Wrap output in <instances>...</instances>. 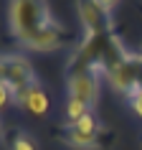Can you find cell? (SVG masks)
Wrapping results in <instances>:
<instances>
[{
  "label": "cell",
  "instance_id": "6da1fadb",
  "mask_svg": "<svg viewBox=\"0 0 142 150\" xmlns=\"http://www.w3.org/2000/svg\"><path fill=\"white\" fill-rule=\"evenodd\" d=\"M56 18L51 16L46 0H10L8 5V25L13 38L23 46L41 33L46 25H51Z\"/></svg>",
  "mask_w": 142,
  "mask_h": 150
},
{
  "label": "cell",
  "instance_id": "7a4b0ae2",
  "mask_svg": "<svg viewBox=\"0 0 142 150\" xmlns=\"http://www.w3.org/2000/svg\"><path fill=\"white\" fill-rule=\"evenodd\" d=\"M104 79L112 84V89L117 94L127 97V99L137 94L142 89V54L124 51L119 56V61L104 69Z\"/></svg>",
  "mask_w": 142,
  "mask_h": 150
},
{
  "label": "cell",
  "instance_id": "3957f363",
  "mask_svg": "<svg viewBox=\"0 0 142 150\" xmlns=\"http://www.w3.org/2000/svg\"><path fill=\"white\" fill-rule=\"evenodd\" d=\"M102 76H104L102 66H94V64H74L71 71H69V79H66L69 97L86 102L89 107L96 104L99 92H102Z\"/></svg>",
  "mask_w": 142,
  "mask_h": 150
},
{
  "label": "cell",
  "instance_id": "277c9868",
  "mask_svg": "<svg viewBox=\"0 0 142 150\" xmlns=\"http://www.w3.org/2000/svg\"><path fill=\"white\" fill-rule=\"evenodd\" d=\"M76 13H79V21L84 25V31H86L84 38H107L109 36L112 13H107L96 0H79Z\"/></svg>",
  "mask_w": 142,
  "mask_h": 150
},
{
  "label": "cell",
  "instance_id": "5b68a950",
  "mask_svg": "<svg viewBox=\"0 0 142 150\" xmlns=\"http://www.w3.org/2000/svg\"><path fill=\"white\" fill-rule=\"evenodd\" d=\"M71 41V31L63 23L53 21L51 25H46L41 33H36L28 43H23V48L28 51H41V54H48V51H56V48H63Z\"/></svg>",
  "mask_w": 142,
  "mask_h": 150
},
{
  "label": "cell",
  "instance_id": "8992f818",
  "mask_svg": "<svg viewBox=\"0 0 142 150\" xmlns=\"http://www.w3.org/2000/svg\"><path fill=\"white\" fill-rule=\"evenodd\" d=\"M61 140L66 142L69 148H74V150H96L99 145H102V137L84 135V132H79L74 125H69V122H66V127L61 130Z\"/></svg>",
  "mask_w": 142,
  "mask_h": 150
},
{
  "label": "cell",
  "instance_id": "52a82bcc",
  "mask_svg": "<svg viewBox=\"0 0 142 150\" xmlns=\"http://www.w3.org/2000/svg\"><path fill=\"white\" fill-rule=\"evenodd\" d=\"M23 107L31 112L33 117H43V115L48 112V107H51V99H48L46 89L41 87V84H33L31 92H28V97H25V104H23Z\"/></svg>",
  "mask_w": 142,
  "mask_h": 150
},
{
  "label": "cell",
  "instance_id": "ba28073f",
  "mask_svg": "<svg viewBox=\"0 0 142 150\" xmlns=\"http://www.w3.org/2000/svg\"><path fill=\"white\" fill-rule=\"evenodd\" d=\"M89 112H91V107H89L86 102H81V99H74V97H69V102H66V120H69V125L79 122L81 117H86Z\"/></svg>",
  "mask_w": 142,
  "mask_h": 150
},
{
  "label": "cell",
  "instance_id": "9c48e42d",
  "mask_svg": "<svg viewBox=\"0 0 142 150\" xmlns=\"http://www.w3.org/2000/svg\"><path fill=\"white\" fill-rule=\"evenodd\" d=\"M10 150H38L36 142L28 132H13V140H10Z\"/></svg>",
  "mask_w": 142,
  "mask_h": 150
},
{
  "label": "cell",
  "instance_id": "30bf717a",
  "mask_svg": "<svg viewBox=\"0 0 142 150\" xmlns=\"http://www.w3.org/2000/svg\"><path fill=\"white\" fill-rule=\"evenodd\" d=\"M10 102H13V89L5 81H0V110H5Z\"/></svg>",
  "mask_w": 142,
  "mask_h": 150
},
{
  "label": "cell",
  "instance_id": "8fae6325",
  "mask_svg": "<svg viewBox=\"0 0 142 150\" xmlns=\"http://www.w3.org/2000/svg\"><path fill=\"white\" fill-rule=\"evenodd\" d=\"M129 107H132L137 115H140V120H142V89L137 92V94H132L129 97Z\"/></svg>",
  "mask_w": 142,
  "mask_h": 150
},
{
  "label": "cell",
  "instance_id": "7c38bea8",
  "mask_svg": "<svg viewBox=\"0 0 142 150\" xmlns=\"http://www.w3.org/2000/svg\"><path fill=\"white\" fill-rule=\"evenodd\" d=\"M96 3H99V5H102V8L107 10V13H112V10H114V8L119 5V0H96Z\"/></svg>",
  "mask_w": 142,
  "mask_h": 150
},
{
  "label": "cell",
  "instance_id": "4fadbf2b",
  "mask_svg": "<svg viewBox=\"0 0 142 150\" xmlns=\"http://www.w3.org/2000/svg\"><path fill=\"white\" fill-rule=\"evenodd\" d=\"M0 137H3V127H0Z\"/></svg>",
  "mask_w": 142,
  "mask_h": 150
}]
</instances>
